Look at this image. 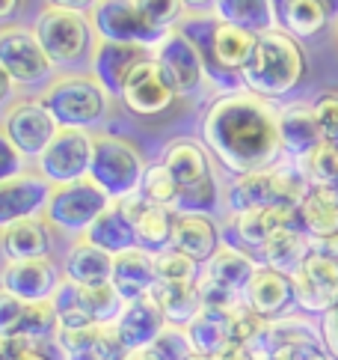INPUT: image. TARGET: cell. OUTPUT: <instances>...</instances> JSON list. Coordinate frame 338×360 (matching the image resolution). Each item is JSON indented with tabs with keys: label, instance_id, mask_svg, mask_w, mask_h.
<instances>
[{
	"label": "cell",
	"instance_id": "obj_4",
	"mask_svg": "<svg viewBox=\"0 0 338 360\" xmlns=\"http://www.w3.org/2000/svg\"><path fill=\"white\" fill-rule=\"evenodd\" d=\"M142 176H146V161L122 137L98 134L93 146V164H89V179L107 194L113 202L125 200L140 191Z\"/></svg>",
	"mask_w": 338,
	"mask_h": 360
},
{
	"label": "cell",
	"instance_id": "obj_57",
	"mask_svg": "<svg viewBox=\"0 0 338 360\" xmlns=\"http://www.w3.org/2000/svg\"><path fill=\"white\" fill-rule=\"evenodd\" d=\"M330 143H332V146H335V155H338V140H330Z\"/></svg>",
	"mask_w": 338,
	"mask_h": 360
},
{
	"label": "cell",
	"instance_id": "obj_28",
	"mask_svg": "<svg viewBox=\"0 0 338 360\" xmlns=\"http://www.w3.org/2000/svg\"><path fill=\"white\" fill-rule=\"evenodd\" d=\"M173 248L205 265L219 250L217 224L208 214H175Z\"/></svg>",
	"mask_w": 338,
	"mask_h": 360
},
{
	"label": "cell",
	"instance_id": "obj_18",
	"mask_svg": "<svg viewBox=\"0 0 338 360\" xmlns=\"http://www.w3.org/2000/svg\"><path fill=\"white\" fill-rule=\"evenodd\" d=\"M62 360H128V352L113 325H89L77 330H57Z\"/></svg>",
	"mask_w": 338,
	"mask_h": 360
},
{
	"label": "cell",
	"instance_id": "obj_47",
	"mask_svg": "<svg viewBox=\"0 0 338 360\" xmlns=\"http://www.w3.org/2000/svg\"><path fill=\"white\" fill-rule=\"evenodd\" d=\"M273 360H332V354L327 352L323 340L318 342H300V345H291V349L279 352Z\"/></svg>",
	"mask_w": 338,
	"mask_h": 360
},
{
	"label": "cell",
	"instance_id": "obj_2",
	"mask_svg": "<svg viewBox=\"0 0 338 360\" xmlns=\"http://www.w3.org/2000/svg\"><path fill=\"white\" fill-rule=\"evenodd\" d=\"M306 75V54L300 42L282 27L258 36L250 63L241 69V81L246 93L262 98H285L300 86Z\"/></svg>",
	"mask_w": 338,
	"mask_h": 360
},
{
	"label": "cell",
	"instance_id": "obj_45",
	"mask_svg": "<svg viewBox=\"0 0 338 360\" xmlns=\"http://www.w3.org/2000/svg\"><path fill=\"white\" fill-rule=\"evenodd\" d=\"M315 120L323 131V140H338V89H330V93H323L315 98Z\"/></svg>",
	"mask_w": 338,
	"mask_h": 360
},
{
	"label": "cell",
	"instance_id": "obj_37",
	"mask_svg": "<svg viewBox=\"0 0 338 360\" xmlns=\"http://www.w3.org/2000/svg\"><path fill=\"white\" fill-rule=\"evenodd\" d=\"M137 241L142 250L149 253H161L173 248V229H175V212L166 205H151L146 202V209L137 217Z\"/></svg>",
	"mask_w": 338,
	"mask_h": 360
},
{
	"label": "cell",
	"instance_id": "obj_15",
	"mask_svg": "<svg viewBox=\"0 0 338 360\" xmlns=\"http://www.w3.org/2000/svg\"><path fill=\"white\" fill-rule=\"evenodd\" d=\"M60 271L57 265L42 256V259H21V262H6L0 271V289L9 295L27 301V304H48L60 289Z\"/></svg>",
	"mask_w": 338,
	"mask_h": 360
},
{
	"label": "cell",
	"instance_id": "obj_40",
	"mask_svg": "<svg viewBox=\"0 0 338 360\" xmlns=\"http://www.w3.org/2000/svg\"><path fill=\"white\" fill-rule=\"evenodd\" d=\"M154 268H158V280L161 283H196L199 280V262L184 256L181 250L169 248L154 253Z\"/></svg>",
	"mask_w": 338,
	"mask_h": 360
},
{
	"label": "cell",
	"instance_id": "obj_10",
	"mask_svg": "<svg viewBox=\"0 0 338 360\" xmlns=\"http://www.w3.org/2000/svg\"><path fill=\"white\" fill-rule=\"evenodd\" d=\"M93 146L95 137L77 128H60L48 149L39 155V173L50 185H72L89 179V164H93Z\"/></svg>",
	"mask_w": 338,
	"mask_h": 360
},
{
	"label": "cell",
	"instance_id": "obj_56",
	"mask_svg": "<svg viewBox=\"0 0 338 360\" xmlns=\"http://www.w3.org/2000/svg\"><path fill=\"white\" fill-rule=\"evenodd\" d=\"M190 360H214V357H208V354H193Z\"/></svg>",
	"mask_w": 338,
	"mask_h": 360
},
{
	"label": "cell",
	"instance_id": "obj_33",
	"mask_svg": "<svg viewBox=\"0 0 338 360\" xmlns=\"http://www.w3.org/2000/svg\"><path fill=\"white\" fill-rule=\"evenodd\" d=\"M163 164L169 167V173L175 176L178 188H196L208 179H214V170H211V161H208L205 149L190 143V140H175L169 143L166 152H163Z\"/></svg>",
	"mask_w": 338,
	"mask_h": 360
},
{
	"label": "cell",
	"instance_id": "obj_8",
	"mask_svg": "<svg viewBox=\"0 0 338 360\" xmlns=\"http://www.w3.org/2000/svg\"><path fill=\"white\" fill-rule=\"evenodd\" d=\"M110 202L113 200L104 194L93 179H81V182H72V185H54L42 217L50 226L62 229V233L83 236Z\"/></svg>",
	"mask_w": 338,
	"mask_h": 360
},
{
	"label": "cell",
	"instance_id": "obj_14",
	"mask_svg": "<svg viewBox=\"0 0 338 360\" xmlns=\"http://www.w3.org/2000/svg\"><path fill=\"white\" fill-rule=\"evenodd\" d=\"M50 191H54V185L42 173H27V170L4 182L0 185V229L18 221H30V217H42L50 200Z\"/></svg>",
	"mask_w": 338,
	"mask_h": 360
},
{
	"label": "cell",
	"instance_id": "obj_1",
	"mask_svg": "<svg viewBox=\"0 0 338 360\" xmlns=\"http://www.w3.org/2000/svg\"><path fill=\"white\" fill-rule=\"evenodd\" d=\"M202 140L208 152L229 173L246 176L279 164V110L255 93H229L208 108L202 120Z\"/></svg>",
	"mask_w": 338,
	"mask_h": 360
},
{
	"label": "cell",
	"instance_id": "obj_7",
	"mask_svg": "<svg viewBox=\"0 0 338 360\" xmlns=\"http://www.w3.org/2000/svg\"><path fill=\"white\" fill-rule=\"evenodd\" d=\"M89 24H93L95 39L107 42H128L154 51L163 39L166 30H158L149 18L140 12L137 0H95V6L86 12Z\"/></svg>",
	"mask_w": 338,
	"mask_h": 360
},
{
	"label": "cell",
	"instance_id": "obj_54",
	"mask_svg": "<svg viewBox=\"0 0 338 360\" xmlns=\"http://www.w3.org/2000/svg\"><path fill=\"white\" fill-rule=\"evenodd\" d=\"M21 360H54V357H50V354H45L42 349H39V342H36V345H33V349H30L27 354H24Z\"/></svg>",
	"mask_w": 338,
	"mask_h": 360
},
{
	"label": "cell",
	"instance_id": "obj_55",
	"mask_svg": "<svg viewBox=\"0 0 338 360\" xmlns=\"http://www.w3.org/2000/svg\"><path fill=\"white\" fill-rule=\"evenodd\" d=\"M184 6H190L193 12H196V9H211L214 0H184Z\"/></svg>",
	"mask_w": 338,
	"mask_h": 360
},
{
	"label": "cell",
	"instance_id": "obj_50",
	"mask_svg": "<svg viewBox=\"0 0 338 360\" xmlns=\"http://www.w3.org/2000/svg\"><path fill=\"white\" fill-rule=\"evenodd\" d=\"M214 360H258L255 354H252V349L250 345H241V342H231L229 349H223Z\"/></svg>",
	"mask_w": 338,
	"mask_h": 360
},
{
	"label": "cell",
	"instance_id": "obj_48",
	"mask_svg": "<svg viewBox=\"0 0 338 360\" xmlns=\"http://www.w3.org/2000/svg\"><path fill=\"white\" fill-rule=\"evenodd\" d=\"M320 337H323L327 352L332 354V360H338V307L332 313L320 316Z\"/></svg>",
	"mask_w": 338,
	"mask_h": 360
},
{
	"label": "cell",
	"instance_id": "obj_51",
	"mask_svg": "<svg viewBox=\"0 0 338 360\" xmlns=\"http://www.w3.org/2000/svg\"><path fill=\"white\" fill-rule=\"evenodd\" d=\"M15 86H18V84L9 78L4 66H0V110H4L9 101H12V96H15Z\"/></svg>",
	"mask_w": 338,
	"mask_h": 360
},
{
	"label": "cell",
	"instance_id": "obj_34",
	"mask_svg": "<svg viewBox=\"0 0 338 360\" xmlns=\"http://www.w3.org/2000/svg\"><path fill=\"white\" fill-rule=\"evenodd\" d=\"M151 298L161 304L166 316V325L173 328H187L193 319L202 313V298L196 283H154Z\"/></svg>",
	"mask_w": 338,
	"mask_h": 360
},
{
	"label": "cell",
	"instance_id": "obj_52",
	"mask_svg": "<svg viewBox=\"0 0 338 360\" xmlns=\"http://www.w3.org/2000/svg\"><path fill=\"white\" fill-rule=\"evenodd\" d=\"M50 6H60V9H74V12H89L95 6V0H48Z\"/></svg>",
	"mask_w": 338,
	"mask_h": 360
},
{
	"label": "cell",
	"instance_id": "obj_22",
	"mask_svg": "<svg viewBox=\"0 0 338 360\" xmlns=\"http://www.w3.org/2000/svg\"><path fill=\"white\" fill-rule=\"evenodd\" d=\"M258 265L262 262H255V256H250L246 250L235 248V244H223V248L205 262L199 280L235 295V298H243V292L250 286L252 274L258 271Z\"/></svg>",
	"mask_w": 338,
	"mask_h": 360
},
{
	"label": "cell",
	"instance_id": "obj_3",
	"mask_svg": "<svg viewBox=\"0 0 338 360\" xmlns=\"http://www.w3.org/2000/svg\"><path fill=\"white\" fill-rule=\"evenodd\" d=\"M42 108L50 113L57 128L89 131L107 113V89L93 75H62L42 89Z\"/></svg>",
	"mask_w": 338,
	"mask_h": 360
},
{
	"label": "cell",
	"instance_id": "obj_41",
	"mask_svg": "<svg viewBox=\"0 0 338 360\" xmlns=\"http://www.w3.org/2000/svg\"><path fill=\"white\" fill-rule=\"evenodd\" d=\"M300 164H303L311 185H338V155H335V146L330 140H323V143Z\"/></svg>",
	"mask_w": 338,
	"mask_h": 360
},
{
	"label": "cell",
	"instance_id": "obj_38",
	"mask_svg": "<svg viewBox=\"0 0 338 360\" xmlns=\"http://www.w3.org/2000/svg\"><path fill=\"white\" fill-rule=\"evenodd\" d=\"M77 304L93 325H116V319L125 310V301L113 289V283H107V286H77Z\"/></svg>",
	"mask_w": 338,
	"mask_h": 360
},
{
	"label": "cell",
	"instance_id": "obj_20",
	"mask_svg": "<svg viewBox=\"0 0 338 360\" xmlns=\"http://www.w3.org/2000/svg\"><path fill=\"white\" fill-rule=\"evenodd\" d=\"M279 137H282V155L291 161H303L323 143V131L315 120L311 105L294 101V105L279 108Z\"/></svg>",
	"mask_w": 338,
	"mask_h": 360
},
{
	"label": "cell",
	"instance_id": "obj_30",
	"mask_svg": "<svg viewBox=\"0 0 338 360\" xmlns=\"http://www.w3.org/2000/svg\"><path fill=\"white\" fill-rule=\"evenodd\" d=\"M83 238H86V241H93L95 248L113 253V256H119V253H125V250L140 248L137 229H134V224H131V217L122 212V205H119V202H110L107 209H104V212L95 217V224L83 233Z\"/></svg>",
	"mask_w": 338,
	"mask_h": 360
},
{
	"label": "cell",
	"instance_id": "obj_16",
	"mask_svg": "<svg viewBox=\"0 0 338 360\" xmlns=\"http://www.w3.org/2000/svg\"><path fill=\"white\" fill-rule=\"evenodd\" d=\"M119 98L125 101V108L131 113H140V117H158V113L173 108L175 89L169 86L166 75L161 72L158 60L151 54L149 60H142L131 72V78H128Z\"/></svg>",
	"mask_w": 338,
	"mask_h": 360
},
{
	"label": "cell",
	"instance_id": "obj_31",
	"mask_svg": "<svg viewBox=\"0 0 338 360\" xmlns=\"http://www.w3.org/2000/svg\"><path fill=\"white\" fill-rule=\"evenodd\" d=\"M66 280L77 286H107L113 280V253L95 248L81 236L66 256Z\"/></svg>",
	"mask_w": 338,
	"mask_h": 360
},
{
	"label": "cell",
	"instance_id": "obj_12",
	"mask_svg": "<svg viewBox=\"0 0 338 360\" xmlns=\"http://www.w3.org/2000/svg\"><path fill=\"white\" fill-rule=\"evenodd\" d=\"M151 54H154V60H158L161 72L166 75L169 86L175 89V96H196L205 89V84H211L208 75H205L199 51L193 48V42L184 33L169 30L166 39L154 48Z\"/></svg>",
	"mask_w": 338,
	"mask_h": 360
},
{
	"label": "cell",
	"instance_id": "obj_35",
	"mask_svg": "<svg viewBox=\"0 0 338 360\" xmlns=\"http://www.w3.org/2000/svg\"><path fill=\"white\" fill-rule=\"evenodd\" d=\"M187 340L196 354L217 357L223 349L231 345V333H229V310H202L196 319L184 328Z\"/></svg>",
	"mask_w": 338,
	"mask_h": 360
},
{
	"label": "cell",
	"instance_id": "obj_46",
	"mask_svg": "<svg viewBox=\"0 0 338 360\" xmlns=\"http://www.w3.org/2000/svg\"><path fill=\"white\" fill-rule=\"evenodd\" d=\"M24 164H27V158L18 152V146L12 143V140L6 137V131L0 128V185L9 182V179H15L24 173Z\"/></svg>",
	"mask_w": 338,
	"mask_h": 360
},
{
	"label": "cell",
	"instance_id": "obj_32",
	"mask_svg": "<svg viewBox=\"0 0 338 360\" xmlns=\"http://www.w3.org/2000/svg\"><path fill=\"white\" fill-rule=\"evenodd\" d=\"M279 24L294 39H311L330 21V0H276Z\"/></svg>",
	"mask_w": 338,
	"mask_h": 360
},
{
	"label": "cell",
	"instance_id": "obj_27",
	"mask_svg": "<svg viewBox=\"0 0 338 360\" xmlns=\"http://www.w3.org/2000/svg\"><path fill=\"white\" fill-rule=\"evenodd\" d=\"M211 15L223 24H235L255 36L279 27L276 0H214Z\"/></svg>",
	"mask_w": 338,
	"mask_h": 360
},
{
	"label": "cell",
	"instance_id": "obj_17",
	"mask_svg": "<svg viewBox=\"0 0 338 360\" xmlns=\"http://www.w3.org/2000/svg\"><path fill=\"white\" fill-rule=\"evenodd\" d=\"M149 57H151L149 48L95 39V48H93V54H89V66H93V78L107 89V96H122L131 72Z\"/></svg>",
	"mask_w": 338,
	"mask_h": 360
},
{
	"label": "cell",
	"instance_id": "obj_29",
	"mask_svg": "<svg viewBox=\"0 0 338 360\" xmlns=\"http://www.w3.org/2000/svg\"><path fill=\"white\" fill-rule=\"evenodd\" d=\"M311 248H315V241L303 233V226L300 224H288L264 244L258 256H262V265L276 268V271L294 277L297 268H300L306 262V256L311 253Z\"/></svg>",
	"mask_w": 338,
	"mask_h": 360
},
{
	"label": "cell",
	"instance_id": "obj_53",
	"mask_svg": "<svg viewBox=\"0 0 338 360\" xmlns=\"http://www.w3.org/2000/svg\"><path fill=\"white\" fill-rule=\"evenodd\" d=\"M18 6H21V0H0V21L15 15V12H18Z\"/></svg>",
	"mask_w": 338,
	"mask_h": 360
},
{
	"label": "cell",
	"instance_id": "obj_39",
	"mask_svg": "<svg viewBox=\"0 0 338 360\" xmlns=\"http://www.w3.org/2000/svg\"><path fill=\"white\" fill-rule=\"evenodd\" d=\"M178 182L175 176L169 173V167L161 161V164H149L146 167V176H142V185H140V194L146 197V202L151 205H166L173 209L175 200H178Z\"/></svg>",
	"mask_w": 338,
	"mask_h": 360
},
{
	"label": "cell",
	"instance_id": "obj_19",
	"mask_svg": "<svg viewBox=\"0 0 338 360\" xmlns=\"http://www.w3.org/2000/svg\"><path fill=\"white\" fill-rule=\"evenodd\" d=\"M116 333L128 352H142L161 337L166 330V316L161 310V304L146 295V298H137V301H128L122 316L116 319Z\"/></svg>",
	"mask_w": 338,
	"mask_h": 360
},
{
	"label": "cell",
	"instance_id": "obj_24",
	"mask_svg": "<svg viewBox=\"0 0 338 360\" xmlns=\"http://www.w3.org/2000/svg\"><path fill=\"white\" fill-rule=\"evenodd\" d=\"M288 224H297V209H282V205H262L243 214H231V233L241 250L246 248L252 253H262L264 244Z\"/></svg>",
	"mask_w": 338,
	"mask_h": 360
},
{
	"label": "cell",
	"instance_id": "obj_21",
	"mask_svg": "<svg viewBox=\"0 0 338 360\" xmlns=\"http://www.w3.org/2000/svg\"><path fill=\"white\" fill-rule=\"evenodd\" d=\"M243 301L267 321L282 319L297 304L294 301V280L288 274L276 271V268L258 265V271L252 274L250 286H246V292H243Z\"/></svg>",
	"mask_w": 338,
	"mask_h": 360
},
{
	"label": "cell",
	"instance_id": "obj_42",
	"mask_svg": "<svg viewBox=\"0 0 338 360\" xmlns=\"http://www.w3.org/2000/svg\"><path fill=\"white\" fill-rule=\"evenodd\" d=\"M217 200H219L217 179H208V182H202L196 188L178 191V200L173 205V212L175 214H208L211 209H217Z\"/></svg>",
	"mask_w": 338,
	"mask_h": 360
},
{
	"label": "cell",
	"instance_id": "obj_9",
	"mask_svg": "<svg viewBox=\"0 0 338 360\" xmlns=\"http://www.w3.org/2000/svg\"><path fill=\"white\" fill-rule=\"evenodd\" d=\"M0 66L18 86H48L54 75V63L45 54L36 30L4 27L0 30Z\"/></svg>",
	"mask_w": 338,
	"mask_h": 360
},
{
	"label": "cell",
	"instance_id": "obj_44",
	"mask_svg": "<svg viewBox=\"0 0 338 360\" xmlns=\"http://www.w3.org/2000/svg\"><path fill=\"white\" fill-rule=\"evenodd\" d=\"M140 12L154 24L158 30H175L184 18V0H137Z\"/></svg>",
	"mask_w": 338,
	"mask_h": 360
},
{
	"label": "cell",
	"instance_id": "obj_5",
	"mask_svg": "<svg viewBox=\"0 0 338 360\" xmlns=\"http://www.w3.org/2000/svg\"><path fill=\"white\" fill-rule=\"evenodd\" d=\"M33 30L57 69L74 66L86 54H93V48H95V33H93V24H89L86 12L48 6L39 12Z\"/></svg>",
	"mask_w": 338,
	"mask_h": 360
},
{
	"label": "cell",
	"instance_id": "obj_25",
	"mask_svg": "<svg viewBox=\"0 0 338 360\" xmlns=\"http://www.w3.org/2000/svg\"><path fill=\"white\" fill-rule=\"evenodd\" d=\"M113 289L122 295V301H137L151 295L158 283V268H154V253L134 248L119 256H113Z\"/></svg>",
	"mask_w": 338,
	"mask_h": 360
},
{
	"label": "cell",
	"instance_id": "obj_43",
	"mask_svg": "<svg viewBox=\"0 0 338 360\" xmlns=\"http://www.w3.org/2000/svg\"><path fill=\"white\" fill-rule=\"evenodd\" d=\"M267 325V319H262L246 301H238L235 307L229 310V333H231V342H241V345H250L262 328Z\"/></svg>",
	"mask_w": 338,
	"mask_h": 360
},
{
	"label": "cell",
	"instance_id": "obj_13",
	"mask_svg": "<svg viewBox=\"0 0 338 360\" xmlns=\"http://www.w3.org/2000/svg\"><path fill=\"white\" fill-rule=\"evenodd\" d=\"M0 128L18 146L24 158H39L48 149L50 140H54V134L60 131L57 122L50 120V113L42 108V101H15L6 110Z\"/></svg>",
	"mask_w": 338,
	"mask_h": 360
},
{
	"label": "cell",
	"instance_id": "obj_23",
	"mask_svg": "<svg viewBox=\"0 0 338 360\" xmlns=\"http://www.w3.org/2000/svg\"><path fill=\"white\" fill-rule=\"evenodd\" d=\"M297 224L311 241H338V185H311L297 205Z\"/></svg>",
	"mask_w": 338,
	"mask_h": 360
},
{
	"label": "cell",
	"instance_id": "obj_6",
	"mask_svg": "<svg viewBox=\"0 0 338 360\" xmlns=\"http://www.w3.org/2000/svg\"><path fill=\"white\" fill-rule=\"evenodd\" d=\"M291 280L294 301L303 313H332L338 307V241H315V248Z\"/></svg>",
	"mask_w": 338,
	"mask_h": 360
},
{
	"label": "cell",
	"instance_id": "obj_36",
	"mask_svg": "<svg viewBox=\"0 0 338 360\" xmlns=\"http://www.w3.org/2000/svg\"><path fill=\"white\" fill-rule=\"evenodd\" d=\"M262 205H273V182H270V170L262 173H246L238 176L235 182L226 191V209L229 214H243Z\"/></svg>",
	"mask_w": 338,
	"mask_h": 360
},
{
	"label": "cell",
	"instance_id": "obj_11",
	"mask_svg": "<svg viewBox=\"0 0 338 360\" xmlns=\"http://www.w3.org/2000/svg\"><path fill=\"white\" fill-rule=\"evenodd\" d=\"M60 330L54 304H27L0 289V340H27V342H48Z\"/></svg>",
	"mask_w": 338,
	"mask_h": 360
},
{
	"label": "cell",
	"instance_id": "obj_26",
	"mask_svg": "<svg viewBox=\"0 0 338 360\" xmlns=\"http://www.w3.org/2000/svg\"><path fill=\"white\" fill-rule=\"evenodd\" d=\"M0 253L6 256V262L42 259L50 253V224L45 217H30L0 229Z\"/></svg>",
	"mask_w": 338,
	"mask_h": 360
},
{
	"label": "cell",
	"instance_id": "obj_49",
	"mask_svg": "<svg viewBox=\"0 0 338 360\" xmlns=\"http://www.w3.org/2000/svg\"><path fill=\"white\" fill-rule=\"evenodd\" d=\"M33 349V342L27 340H0V360H21Z\"/></svg>",
	"mask_w": 338,
	"mask_h": 360
}]
</instances>
